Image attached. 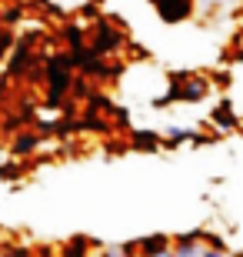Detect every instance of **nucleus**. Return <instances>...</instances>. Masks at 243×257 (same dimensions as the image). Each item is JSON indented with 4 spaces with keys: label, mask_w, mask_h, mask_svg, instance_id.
Wrapping results in <instances>:
<instances>
[{
    "label": "nucleus",
    "mask_w": 243,
    "mask_h": 257,
    "mask_svg": "<svg viewBox=\"0 0 243 257\" xmlns=\"http://www.w3.org/2000/svg\"><path fill=\"white\" fill-rule=\"evenodd\" d=\"M67 84H70V64H67L64 57H54L47 64V94H50V100H60Z\"/></svg>",
    "instance_id": "obj_1"
},
{
    "label": "nucleus",
    "mask_w": 243,
    "mask_h": 257,
    "mask_svg": "<svg viewBox=\"0 0 243 257\" xmlns=\"http://www.w3.org/2000/svg\"><path fill=\"white\" fill-rule=\"evenodd\" d=\"M120 44V34L110 27V24H100L97 27V40H94V54H107V50H113Z\"/></svg>",
    "instance_id": "obj_2"
},
{
    "label": "nucleus",
    "mask_w": 243,
    "mask_h": 257,
    "mask_svg": "<svg viewBox=\"0 0 243 257\" xmlns=\"http://www.w3.org/2000/svg\"><path fill=\"white\" fill-rule=\"evenodd\" d=\"M163 247H170V240L167 237H147V240H140V250H143V257L147 254H153V250H163Z\"/></svg>",
    "instance_id": "obj_3"
},
{
    "label": "nucleus",
    "mask_w": 243,
    "mask_h": 257,
    "mask_svg": "<svg viewBox=\"0 0 243 257\" xmlns=\"http://www.w3.org/2000/svg\"><path fill=\"white\" fill-rule=\"evenodd\" d=\"M196 4H200L203 10H216V7H223L226 0H196Z\"/></svg>",
    "instance_id": "obj_4"
},
{
    "label": "nucleus",
    "mask_w": 243,
    "mask_h": 257,
    "mask_svg": "<svg viewBox=\"0 0 243 257\" xmlns=\"http://www.w3.org/2000/svg\"><path fill=\"white\" fill-rule=\"evenodd\" d=\"M200 257H226V254L220 247H203V254H200Z\"/></svg>",
    "instance_id": "obj_5"
},
{
    "label": "nucleus",
    "mask_w": 243,
    "mask_h": 257,
    "mask_svg": "<svg viewBox=\"0 0 243 257\" xmlns=\"http://www.w3.org/2000/svg\"><path fill=\"white\" fill-rule=\"evenodd\" d=\"M57 117H60V110L54 107V110H44V114H40V120H57Z\"/></svg>",
    "instance_id": "obj_6"
},
{
    "label": "nucleus",
    "mask_w": 243,
    "mask_h": 257,
    "mask_svg": "<svg viewBox=\"0 0 243 257\" xmlns=\"http://www.w3.org/2000/svg\"><path fill=\"white\" fill-rule=\"evenodd\" d=\"M147 257H177L170 247H163V250H153V254H147Z\"/></svg>",
    "instance_id": "obj_7"
},
{
    "label": "nucleus",
    "mask_w": 243,
    "mask_h": 257,
    "mask_svg": "<svg viewBox=\"0 0 243 257\" xmlns=\"http://www.w3.org/2000/svg\"><path fill=\"white\" fill-rule=\"evenodd\" d=\"M110 257H120V254H110Z\"/></svg>",
    "instance_id": "obj_8"
}]
</instances>
